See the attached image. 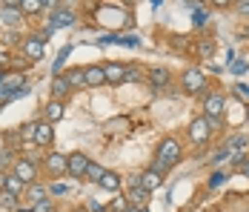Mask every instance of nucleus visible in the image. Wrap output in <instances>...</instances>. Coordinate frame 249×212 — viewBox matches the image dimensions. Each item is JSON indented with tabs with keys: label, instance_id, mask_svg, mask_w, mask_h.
<instances>
[{
	"label": "nucleus",
	"instance_id": "nucleus-1",
	"mask_svg": "<svg viewBox=\"0 0 249 212\" xmlns=\"http://www.w3.org/2000/svg\"><path fill=\"white\" fill-rule=\"evenodd\" d=\"M178 161H180V143H178V138H163V141L158 143V155H155V164L149 169L166 175Z\"/></svg>",
	"mask_w": 249,
	"mask_h": 212
},
{
	"label": "nucleus",
	"instance_id": "nucleus-2",
	"mask_svg": "<svg viewBox=\"0 0 249 212\" xmlns=\"http://www.w3.org/2000/svg\"><path fill=\"white\" fill-rule=\"evenodd\" d=\"M40 166L46 169V175H49V178L57 181V178H63V175H66V169H69V158H66V155H60V152H49V155L40 161Z\"/></svg>",
	"mask_w": 249,
	"mask_h": 212
},
{
	"label": "nucleus",
	"instance_id": "nucleus-3",
	"mask_svg": "<svg viewBox=\"0 0 249 212\" xmlns=\"http://www.w3.org/2000/svg\"><path fill=\"white\" fill-rule=\"evenodd\" d=\"M15 175L23 181L26 187L35 184V181H37V161H35V158H18V161H15Z\"/></svg>",
	"mask_w": 249,
	"mask_h": 212
},
{
	"label": "nucleus",
	"instance_id": "nucleus-4",
	"mask_svg": "<svg viewBox=\"0 0 249 212\" xmlns=\"http://www.w3.org/2000/svg\"><path fill=\"white\" fill-rule=\"evenodd\" d=\"M180 83H183V89L186 92H192V95H198L206 89V75L200 69H186L183 75H180Z\"/></svg>",
	"mask_w": 249,
	"mask_h": 212
},
{
	"label": "nucleus",
	"instance_id": "nucleus-5",
	"mask_svg": "<svg viewBox=\"0 0 249 212\" xmlns=\"http://www.w3.org/2000/svg\"><path fill=\"white\" fill-rule=\"evenodd\" d=\"M20 52H23V58L29 63H37V60H43V55H46V43L37 40V38H26L23 43H20Z\"/></svg>",
	"mask_w": 249,
	"mask_h": 212
},
{
	"label": "nucleus",
	"instance_id": "nucleus-6",
	"mask_svg": "<svg viewBox=\"0 0 249 212\" xmlns=\"http://www.w3.org/2000/svg\"><path fill=\"white\" fill-rule=\"evenodd\" d=\"M189 138H192V143H198V146H203V143H209V138H212V132H209V123H206V115H200V118H195L192 123H189Z\"/></svg>",
	"mask_w": 249,
	"mask_h": 212
},
{
	"label": "nucleus",
	"instance_id": "nucleus-7",
	"mask_svg": "<svg viewBox=\"0 0 249 212\" xmlns=\"http://www.w3.org/2000/svg\"><path fill=\"white\" fill-rule=\"evenodd\" d=\"M226 109V97L221 92H209L203 97V115H209V118H221Z\"/></svg>",
	"mask_w": 249,
	"mask_h": 212
},
{
	"label": "nucleus",
	"instance_id": "nucleus-8",
	"mask_svg": "<svg viewBox=\"0 0 249 212\" xmlns=\"http://www.w3.org/2000/svg\"><path fill=\"white\" fill-rule=\"evenodd\" d=\"M75 23H77V15L72 12V9H54L46 26H52V29L57 32V29H72Z\"/></svg>",
	"mask_w": 249,
	"mask_h": 212
},
{
	"label": "nucleus",
	"instance_id": "nucleus-9",
	"mask_svg": "<svg viewBox=\"0 0 249 212\" xmlns=\"http://www.w3.org/2000/svg\"><path fill=\"white\" fill-rule=\"evenodd\" d=\"M149 195H152V192H146L141 184H138V187L124 189V198L129 201V207H138V210H143V207L149 204Z\"/></svg>",
	"mask_w": 249,
	"mask_h": 212
},
{
	"label": "nucleus",
	"instance_id": "nucleus-10",
	"mask_svg": "<svg viewBox=\"0 0 249 212\" xmlns=\"http://www.w3.org/2000/svg\"><path fill=\"white\" fill-rule=\"evenodd\" d=\"M54 141V129H52L49 120H37V129H35V146H40V149H46L52 146Z\"/></svg>",
	"mask_w": 249,
	"mask_h": 212
},
{
	"label": "nucleus",
	"instance_id": "nucleus-11",
	"mask_svg": "<svg viewBox=\"0 0 249 212\" xmlns=\"http://www.w3.org/2000/svg\"><path fill=\"white\" fill-rule=\"evenodd\" d=\"M20 86H26V75H20V72H6V75H3L0 95H3V97H9L15 89H20Z\"/></svg>",
	"mask_w": 249,
	"mask_h": 212
},
{
	"label": "nucleus",
	"instance_id": "nucleus-12",
	"mask_svg": "<svg viewBox=\"0 0 249 212\" xmlns=\"http://www.w3.org/2000/svg\"><path fill=\"white\" fill-rule=\"evenodd\" d=\"M69 158V169H66V175H72V178H83L86 175V166H89V158L83 155V152H72V155H66Z\"/></svg>",
	"mask_w": 249,
	"mask_h": 212
},
{
	"label": "nucleus",
	"instance_id": "nucleus-13",
	"mask_svg": "<svg viewBox=\"0 0 249 212\" xmlns=\"http://www.w3.org/2000/svg\"><path fill=\"white\" fill-rule=\"evenodd\" d=\"M138 184L146 189V192H155V189H160V184H163V175L155 172V169H143V172L138 175Z\"/></svg>",
	"mask_w": 249,
	"mask_h": 212
},
{
	"label": "nucleus",
	"instance_id": "nucleus-14",
	"mask_svg": "<svg viewBox=\"0 0 249 212\" xmlns=\"http://www.w3.org/2000/svg\"><path fill=\"white\" fill-rule=\"evenodd\" d=\"M98 187H100V189H109V192H115V195H118V192L124 189V181H121V175H118V172H112V169H106V172L100 175Z\"/></svg>",
	"mask_w": 249,
	"mask_h": 212
},
{
	"label": "nucleus",
	"instance_id": "nucleus-15",
	"mask_svg": "<svg viewBox=\"0 0 249 212\" xmlns=\"http://www.w3.org/2000/svg\"><path fill=\"white\" fill-rule=\"evenodd\" d=\"M69 89H72V86H69V80H66L63 75H54V77H52V100H60V103H63V100L69 97Z\"/></svg>",
	"mask_w": 249,
	"mask_h": 212
},
{
	"label": "nucleus",
	"instance_id": "nucleus-16",
	"mask_svg": "<svg viewBox=\"0 0 249 212\" xmlns=\"http://www.w3.org/2000/svg\"><path fill=\"white\" fill-rule=\"evenodd\" d=\"M83 75H86V86H92V89H98V86H103V83H106L103 66H86V69H83Z\"/></svg>",
	"mask_w": 249,
	"mask_h": 212
},
{
	"label": "nucleus",
	"instance_id": "nucleus-17",
	"mask_svg": "<svg viewBox=\"0 0 249 212\" xmlns=\"http://www.w3.org/2000/svg\"><path fill=\"white\" fill-rule=\"evenodd\" d=\"M124 72H126V66L124 63H106L103 66V75H106V83H124Z\"/></svg>",
	"mask_w": 249,
	"mask_h": 212
},
{
	"label": "nucleus",
	"instance_id": "nucleus-18",
	"mask_svg": "<svg viewBox=\"0 0 249 212\" xmlns=\"http://www.w3.org/2000/svg\"><path fill=\"white\" fill-rule=\"evenodd\" d=\"M0 20L6 26H18L23 20V12L20 9H12V6H0Z\"/></svg>",
	"mask_w": 249,
	"mask_h": 212
},
{
	"label": "nucleus",
	"instance_id": "nucleus-19",
	"mask_svg": "<svg viewBox=\"0 0 249 212\" xmlns=\"http://www.w3.org/2000/svg\"><path fill=\"white\" fill-rule=\"evenodd\" d=\"M66 80H69V86L72 89H80V86H86V75H83V69H77V66H72V69L60 72Z\"/></svg>",
	"mask_w": 249,
	"mask_h": 212
},
{
	"label": "nucleus",
	"instance_id": "nucleus-20",
	"mask_svg": "<svg viewBox=\"0 0 249 212\" xmlns=\"http://www.w3.org/2000/svg\"><path fill=\"white\" fill-rule=\"evenodd\" d=\"M60 118H63V103H60V100H49V103H46V109H43V120L57 123Z\"/></svg>",
	"mask_w": 249,
	"mask_h": 212
},
{
	"label": "nucleus",
	"instance_id": "nucleus-21",
	"mask_svg": "<svg viewBox=\"0 0 249 212\" xmlns=\"http://www.w3.org/2000/svg\"><path fill=\"white\" fill-rule=\"evenodd\" d=\"M169 72L160 69V66H155V69H149V83L155 86V89H160V86H169Z\"/></svg>",
	"mask_w": 249,
	"mask_h": 212
},
{
	"label": "nucleus",
	"instance_id": "nucleus-22",
	"mask_svg": "<svg viewBox=\"0 0 249 212\" xmlns=\"http://www.w3.org/2000/svg\"><path fill=\"white\" fill-rule=\"evenodd\" d=\"M20 12H23V18L40 15V12H43V0H23V3H20Z\"/></svg>",
	"mask_w": 249,
	"mask_h": 212
},
{
	"label": "nucleus",
	"instance_id": "nucleus-23",
	"mask_svg": "<svg viewBox=\"0 0 249 212\" xmlns=\"http://www.w3.org/2000/svg\"><path fill=\"white\" fill-rule=\"evenodd\" d=\"M6 192H12V195H20V192H26V184L15 175V172H9V178H6Z\"/></svg>",
	"mask_w": 249,
	"mask_h": 212
},
{
	"label": "nucleus",
	"instance_id": "nucleus-24",
	"mask_svg": "<svg viewBox=\"0 0 249 212\" xmlns=\"http://www.w3.org/2000/svg\"><path fill=\"white\" fill-rule=\"evenodd\" d=\"M72 52H75V46H72V43H69V46H63L60 52H57V58H54V66H52V69H54V75H60V72H63V63H66V58H69Z\"/></svg>",
	"mask_w": 249,
	"mask_h": 212
},
{
	"label": "nucleus",
	"instance_id": "nucleus-25",
	"mask_svg": "<svg viewBox=\"0 0 249 212\" xmlns=\"http://www.w3.org/2000/svg\"><path fill=\"white\" fill-rule=\"evenodd\" d=\"M103 172H106V166H100V164H95V161H89V166H86V175H83V178H86V181H92V184H98Z\"/></svg>",
	"mask_w": 249,
	"mask_h": 212
},
{
	"label": "nucleus",
	"instance_id": "nucleus-26",
	"mask_svg": "<svg viewBox=\"0 0 249 212\" xmlns=\"http://www.w3.org/2000/svg\"><path fill=\"white\" fill-rule=\"evenodd\" d=\"M126 210H129V201L124 198V192H118V195H115V201L106 207V212H126Z\"/></svg>",
	"mask_w": 249,
	"mask_h": 212
},
{
	"label": "nucleus",
	"instance_id": "nucleus-27",
	"mask_svg": "<svg viewBox=\"0 0 249 212\" xmlns=\"http://www.w3.org/2000/svg\"><path fill=\"white\" fill-rule=\"evenodd\" d=\"M0 207H3V210H18V195L0 189Z\"/></svg>",
	"mask_w": 249,
	"mask_h": 212
},
{
	"label": "nucleus",
	"instance_id": "nucleus-28",
	"mask_svg": "<svg viewBox=\"0 0 249 212\" xmlns=\"http://www.w3.org/2000/svg\"><path fill=\"white\" fill-rule=\"evenodd\" d=\"M138 80H143V69H138V66H126L124 83H138Z\"/></svg>",
	"mask_w": 249,
	"mask_h": 212
},
{
	"label": "nucleus",
	"instance_id": "nucleus-29",
	"mask_svg": "<svg viewBox=\"0 0 249 212\" xmlns=\"http://www.w3.org/2000/svg\"><path fill=\"white\" fill-rule=\"evenodd\" d=\"M26 192H29L32 204H37V201H43V198H46V189H43V187H37V184H29V187H26Z\"/></svg>",
	"mask_w": 249,
	"mask_h": 212
},
{
	"label": "nucleus",
	"instance_id": "nucleus-30",
	"mask_svg": "<svg viewBox=\"0 0 249 212\" xmlns=\"http://www.w3.org/2000/svg\"><path fill=\"white\" fill-rule=\"evenodd\" d=\"M35 129H37V120H29L26 126H20V135L26 143H35Z\"/></svg>",
	"mask_w": 249,
	"mask_h": 212
},
{
	"label": "nucleus",
	"instance_id": "nucleus-31",
	"mask_svg": "<svg viewBox=\"0 0 249 212\" xmlns=\"http://www.w3.org/2000/svg\"><path fill=\"white\" fill-rule=\"evenodd\" d=\"M49 192H52V195H54V198H60V195H69V184L57 178V181H54V184H52V187H49Z\"/></svg>",
	"mask_w": 249,
	"mask_h": 212
},
{
	"label": "nucleus",
	"instance_id": "nucleus-32",
	"mask_svg": "<svg viewBox=\"0 0 249 212\" xmlns=\"http://www.w3.org/2000/svg\"><path fill=\"white\" fill-rule=\"evenodd\" d=\"M32 212H54V204H52V198L46 195L43 201H37V204H32Z\"/></svg>",
	"mask_w": 249,
	"mask_h": 212
},
{
	"label": "nucleus",
	"instance_id": "nucleus-33",
	"mask_svg": "<svg viewBox=\"0 0 249 212\" xmlns=\"http://www.w3.org/2000/svg\"><path fill=\"white\" fill-rule=\"evenodd\" d=\"M232 6H235V12H238L241 18H249V0H235Z\"/></svg>",
	"mask_w": 249,
	"mask_h": 212
},
{
	"label": "nucleus",
	"instance_id": "nucleus-34",
	"mask_svg": "<svg viewBox=\"0 0 249 212\" xmlns=\"http://www.w3.org/2000/svg\"><path fill=\"white\" fill-rule=\"evenodd\" d=\"M52 35H54V29H52V26H43V29H40V32H37L35 38H37V40H43V43H49Z\"/></svg>",
	"mask_w": 249,
	"mask_h": 212
},
{
	"label": "nucleus",
	"instance_id": "nucleus-35",
	"mask_svg": "<svg viewBox=\"0 0 249 212\" xmlns=\"http://www.w3.org/2000/svg\"><path fill=\"white\" fill-rule=\"evenodd\" d=\"M206 123H209V132H218V129H224V120H221V118H209V115H206Z\"/></svg>",
	"mask_w": 249,
	"mask_h": 212
},
{
	"label": "nucleus",
	"instance_id": "nucleus-36",
	"mask_svg": "<svg viewBox=\"0 0 249 212\" xmlns=\"http://www.w3.org/2000/svg\"><path fill=\"white\" fill-rule=\"evenodd\" d=\"M209 20V12H203V9H195V26H203Z\"/></svg>",
	"mask_w": 249,
	"mask_h": 212
},
{
	"label": "nucleus",
	"instance_id": "nucleus-37",
	"mask_svg": "<svg viewBox=\"0 0 249 212\" xmlns=\"http://www.w3.org/2000/svg\"><path fill=\"white\" fill-rule=\"evenodd\" d=\"M244 158H247V155H244V146H241V149H235V152L229 155V164H241Z\"/></svg>",
	"mask_w": 249,
	"mask_h": 212
},
{
	"label": "nucleus",
	"instance_id": "nucleus-38",
	"mask_svg": "<svg viewBox=\"0 0 249 212\" xmlns=\"http://www.w3.org/2000/svg\"><path fill=\"white\" fill-rule=\"evenodd\" d=\"M86 210H89V212H103L106 207H103V204H98V201H89V204H86Z\"/></svg>",
	"mask_w": 249,
	"mask_h": 212
},
{
	"label": "nucleus",
	"instance_id": "nucleus-39",
	"mask_svg": "<svg viewBox=\"0 0 249 212\" xmlns=\"http://www.w3.org/2000/svg\"><path fill=\"white\" fill-rule=\"evenodd\" d=\"M43 9H52V12L60 9V0H43Z\"/></svg>",
	"mask_w": 249,
	"mask_h": 212
},
{
	"label": "nucleus",
	"instance_id": "nucleus-40",
	"mask_svg": "<svg viewBox=\"0 0 249 212\" xmlns=\"http://www.w3.org/2000/svg\"><path fill=\"white\" fill-rule=\"evenodd\" d=\"M209 3H212V6H221V9H229L235 0H209Z\"/></svg>",
	"mask_w": 249,
	"mask_h": 212
},
{
	"label": "nucleus",
	"instance_id": "nucleus-41",
	"mask_svg": "<svg viewBox=\"0 0 249 212\" xmlns=\"http://www.w3.org/2000/svg\"><path fill=\"white\" fill-rule=\"evenodd\" d=\"M212 43H200V55H203V58H209V55H212Z\"/></svg>",
	"mask_w": 249,
	"mask_h": 212
},
{
	"label": "nucleus",
	"instance_id": "nucleus-42",
	"mask_svg": "<svg viewBox=\"0 0 249 212\" xmlns=\"http://www.w3.org/2000/svg\"><path fill=\"white\" fill-rule=\"evenodd\" d=\"M23 0H0V6H12V9H20Z\"/></svg>",
	"mask_w": 249,
	"mask_h": 212
},
{
	"label": "nucleus",
	"instance_id": "nucleus-43",
	"mask_svg": "<svg viewBox=\"0 0 249 212\" xmlns=\"http://www.w3.org/2000/svg\"><path fill=\"white\" fill-rule=\"evenodd\" d=\"M221 181H224V175H221V172H215V175H212V181H209V187H218Z\"/></svg>",
	"mask_w": 249,
	"mask_h": 212
},
{
	"label": "nucleus",
	"instance_id": "nucleus-44",
	"mask_svg": "<svg viewBox=\"0 0 249 212\" xmlns=\"http://www.w3.org/2000/svg\"><path fill=\"white\" fill-rule=\"evenodd\" d=\"M241 172H244V175L249 178V155L244 158V161H241Z\"/></svg>",
	"mask_w": 249,
	"mask_h": 212
},
{
	"label": "nucleus",
	"instance_id": "nucleus-45",
	"mask_svg": "<svg viewBox=\"0 0 249 212\" xmlns=\"http://www.w3.org/2000/svg\"><path fill=\"white\" fill-rule=\"evenodd\" d=\"M232 72H235V75H244V72H247V63H244V60H241V63H235V69H232Z\"/></svg>",
	"mask_w": 249,
	"mask_h": 212
},
{
	"label": "nucleus",
	"instance_id": "nucleus-46",
	"mask_svg": "<svg viewBox=\"0 0 249 212\" xmlns=\"http://www.w3.org/2000/svg\"><path fill=\"white\" fill-rule=\"evenodd\" d=\"M6 178H9V172H3V169H0V189L6 187Z\"/></svg>",
	"mask_w": 249,
	"mask_h": 212
},
{
	"label": "nucleus",
	"instance_id": "nucleus-47",
	"mask_svg": "<svg viewBox=\"0 0 249 212\" xmlns=\"http://www.w3.org/2000/svg\"><path fill=\"white\" fill-rule=\"evenodd\" d=\"M238 92H241V95H249V86H244V83H238Z\"/></svg>",
	"mask_w": 249,
	"mask_h": 212
},
{
	"label": "nucleus",
	"instance_id": "nucleus-48",
	"mask_svg": "<svg viewBox=\"0 0 249 212\" xmlns=\"http://www.w3.org/2000/svg\"><path fill=\"white\" fill-rule=\"evenodd\" d=\"M6 60H9V55H3V52H0V66H3Z\"/></svg>",
	"mask_w": 249,
	"mask_h": 212
},
{
	"label": "nucleus",
	"instance_id": "nucleus-49",
	"mask_svg": "<svg viewBox=\"0 0 249 212\" xmlns=\"http://www.w3.org/2000/svg\"><path fill=\"white\" fill-rule=\"evenodd\" d=\"M244 35H247V38H249V23H247V26H244Z\"/></svg>",
	"mask_w": 249,
	"mask_h": 212
},
{
	"label": "nucleus",
	"instance_id": "nucleus-50",
	"mask_svg": "<svg viewBox=\"0 0 249 212\" xmlns=\"http://www.w3.org/2000/svg\"><path fill=\"white\" fill-rule=\"evenodd\" d=\"M3 75H6V72H0V86H3Z\"/></svg>",
	"mask_w": 249,
	"mask_h": 212
},
{
	"label": "nucleus",
	"instance_id": "nucleus-51",
	"mask_svg": "<svg viewBox=\"0 0 249 212\" xmlns=\"http://www.w3.org/2000/svg\"><path fill=\"white\" fill-rule=\"evenodd\" d=\"M141 212H149V210H146V207H143V210H141Z\"/></svg>",
	"mask_w": 249,
	"mask_h": 212
}]
</instances>
